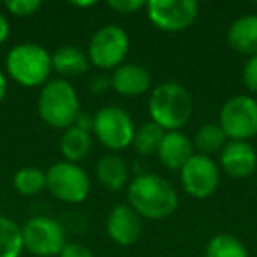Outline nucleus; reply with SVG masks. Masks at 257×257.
<instances>
[{
	"instance_id": "1",
	"label": "nucleus",
	"mask_w": 257,
	"mask_h": 257,
	"mask_svg": "<svg viewBox=\"0 0 257 257\" xmlns=\"http://www.w3.org/2000/svg\"><path fill=\"white\" fill-rule=\"evenodd\" d=\"M128 206L141 218L164 220L171 217L180 204L178 192L164 176L143 173L133 178L127 185Z\"/></svg>"
},
{
	"instance_id": "2",
	"label": "nucleus",
	"mask_w": 257,
	"mask_h": 257,
	"mask_svg": "<svg viewBox=\"0 0 257 257\" xmlns=\"http://www.w3.org/2000/svg\"><path fill=\"white\" fill-rule=\"evenodd\" d=\"M192 95L180 83L164 81L152 90L148 99L150 120L164 128L166 133L185 127L192 116Z\"/></svg>"
},
{
	"instance_id": "3",
	"label": "nucleus",
	"mask_w": 257,
	"mask_h": 257,
	"mask_svg": "<svg viewBox=\"0 0 257 257\" xmlns=\"http://www.w3.org/2000/svg\"><path fill=\"white\" fill-rule=\"evenodd\" d=\"M81 113V104L76 88L67 79H50L41 86L37 97V114L51 128L65 131L72 127Z\"/></svg>"
},
{
	"instance_id": "4",
	"label": "nucleus",
	"mask_w": 257,
	"mask_h": 257,
	"mask_svg": "<svg viewBox=\"0 0 257 257\" xmlns=\"http://www.w3.org/2000/svg\"><path fill=\"white\" fill-rule=\"evenodd\" d=\"M6 71L23 88L44 86L53 72L51 53L36 43L16 44L6 57Z\"/></svg>"
},
{
	"instance_id": "5",
	"label": "nucleus",
	"mask_w": 257,
	"mask_h": 257,
	"mask_svg": "<svg viewBox=\"0 0 257 257\" xmlns=\"http://www.w3.org/2000/svg\"><path fill=\"white\" fill-rule=\"evenodd\" d=\"M136 125L131 114L120 106H104L93 113L92 136L104 148L116 154L133 147Z\"/></svg>"
},
{
	"instance_id": "6",
	"label": "nucleus",
	"mask_w": 257,
	"mask_h": 257,
	"mask_svg": "<svg viewBox=\"0 0 257 257\" xmlns=\"http://www.w3.org/2000/svg\"><path fill=\"white\" fill-rule=\"evenodd\" d=\"M46 189L62 203L79 204L88 197L92 180L79 164L58 161L46 169Z\"/></svg>"
},
{
	"instance_id": "7",
	"label": "nucleus",
	"mask_w": 257,
	"mask_h": 257,
	"mask_svg": "<svg viewBox=\"0 0 257 257\" xmlns=\"http://www.w3.org/2000/svg\"><path fill=\"white\" fill-rule=\"evenodd\" d=\"M131 50L128 34L120 25H104L92 36L88 43V60L100 71H114L125 64Z\"/></svg>"
},
{
	"instance_id": "8",
	"label": "nucleus",
	"mask_w": 257,
	"mask_h": 257,
	"mask_svg": "<svg viewBox=\"0 0 257 257\" xmlns=\"http://www.w3.org/2000/svg\"><path fill=\"white\" fill-rule=\"evenodd\" d=\"M218 125L231 141H248L257 136V100L252 95H234L222 104Z\"/></svg>"
},
{
	"instance_id": "9",
	"label": "nucleus",
	"mask_w": 257,
	"mask_h": 257,
	"mask_svg": "<svg viewBox=\"0 0 257 257\" xmlns=\"http://www.w3.org/2000/svg\"><path fill=\"white\" fill-rule=\"evenodd\" d=\"M23 248L36 257L60 255L62 248L67 243L65 229L57 218L37 215L22 225Z\"/></svg>"
},
{
	"instance_id": "10",
	"label": "nucleus",
	"mask_w": 257,
	"mask_h": 257,
	"mask_svg": "<svg viewBox=\"0 0 257 257\" xmlns=\"http://www.w3.org/2000/svg\"><path fill=\"white\" fill-rule=\"evenodd\" d=\"M145 9L152 25L169 34L190 29L199 15V6L194 0H150Z\"/></svg>"
},
{
	"instance_id": "11",
	"label": "nucleus",
	"mask_w": 257,
	"mask_h": 257,
	"mask_svg": "<svg viewBox=\"0 0 257 257\" xmlns=\"http://www.w3.org/2000/svg\"><path fill=\"white\" fill-rule=\"evenodd\" d=\"M180 182L189 196L196 199H206L220 183V168L213 157L194 154V157L180 169Z\"/></svg>"
},
{
	"instance_id": "12",
	"label": "nucleus",
	"mask_w": 257,
	"mask_h": 257,
	"mask_svg": "<svg viewBox=\"0 0 257 257\" xmlns=\"http://www.w3.org/2000/svg\"><path fill=\"white\" fill-rule=\"evenodd\" d=\"M106 232L116 245L131 246L143 234V218L128 204H118L107 213Z\"/></svg>"
},
{
	"instance_id": "13",
	"label": "nucleus",
	"mask_w": 257,
	"mask_h": 257,
	"mask_svg": "<svg viewBox=\"0 0 257 257\" xmlns=\"http://www.w3.org/2000/svg\"><path fill=\"white\" fill-rule=\"evenodd\" d=\"M218 155V168L231 178H246L257 168V152L248 141H227Z\"/></svg>"
},
{
	"instance_id": "14",
	"label": "nucleus",
	"mask_w": 257,
	"mask_h": 257,
	"mask_svg": "<svg viewBox=\"0 0 257 257\" xmlns=\"http://www.w3.org/2000/svg\"><path fill=\"white\" fill-rule=\"evenodd\" d=\"M111 88L123 97H140L152 88V74L145 65L121 64L111 74Z\"/></svg>"
},
{
	"instance_id": "15",
	"label": "nucleus",
	"mask_w": 257,
	"mask_h": 257,
	"mask_svg": "<svg viewBox=\"0 0 257 257\" xmlns=\"http://www.w3.org/2000/svg\"><path fill=\"white\" fill-rule=\"evenodd\" d=\"M194 154L196 150H194L192 140L185 136L182 131H171V133L164 134L155 155L164 168L171 169V171H180L194 157Z\"/></svg>"
},
{
	"instance_id": "16",
	"label": "nucleus",
	"mask_w": 257,
	"mask_h": 257,
	"mask_svg": "<svg viewBox=\"0 0 257 257\" xmlns=\"http://www.w3.org/2000/svg\"><path fill=\"white\" fill-rule=\"evenodd\" d=\"M95 178L104 189L118 192L131 182V169L118 154H106L95 162Z\"/></svg>"
},
{
	"instance_id": "17",
	"label": "nucleus",
	"mask_w": 257,
	"mask_h": 257,
	"mask_svg": "<svg viewBox=\"0 0 257 257\" xmlns=\"http://www.w3.org/2000/svg\"><path fill=\"white\" fill-rule=\"evenodd\" d=\"M227 44L236 53L257 55V15H243L229 25L225 34Z\"/></svg>"
},
{
	"instance_id": "18",
	"label": "nucleus",
	"mask_w": 257,
	"mask_h": 257,
	"mask_svg": "<svg viewBox=\"0 0 257 257\" xmlns=\"http://www.w3.org/2000/svg\"><path fill=\"white\" fill-rule=\"evenodd\" d=\"M51 67L62 79L76 78L88 71V55L76 46H62L51 53Z\"/></svg>"
},
{
	"instance_id": "19",
	"label": "nucleus",
	"mask_w": 257,
	"mask_h": 257,
	"mask_svg": "<svg viewBox=\"0 0 257 257\" xmlns=\"http://www.w3.org/2000/svg\"><path fill=\"white\" fill-rule=\"evenodd\" d=\"M93 136L86 131H81L78 127H69L62 133L60 138V154L64 161L72 162V164H79L83 159L88 157L92 152Z\"/></svg>"
},
{
	"instance_id": "20",
	"label": "nucleus",
	"mask_w": 257,
	"mask_h": 257,
	"mask_svg": "<svg viewBox=\"0 0 257 257\" xmlns=\"http://www.w3.org/2000/svg\"><path fill=\"white\" fill-rule=\"evenodd\" d=\"M192 145L196 154L211 157L213 154H220L222 148L227 145V138H225L220 125L210 121V123H204L197 128L192 138Z\"/></svg>"
},
{
	"instance_id": "21",
	"label": "nucleus",
	"mask_w": 257,
	"mask_h": 257,
	"mask_svg": "<svg viewBox=\"0 0 257 257\" xmlns=\"http://www.w3.org/2000/svg\"><path fill=\"white\" fill-rule=\"evenodd\" d=\"M204 257H248V250L236 236L218 232L208 239Z\"/></svg>"
},
{
	"instance_id": "22",
	"label": "nucleus",
	"mask_w": 257,
	"mask_h": 257,
	"mask_svg": "<svg viewBox=\"0 0 257 257\" xmlns=\"http://www.w3.org/2000/svg\"><path fill=\"white\" fill-rule=\"evenodd\" d=\"M166 131L162 127H159L154 121H145L143 125L136 127V133H134L133 147L143 157L148 155H155L162 143V138H164Z\"/></svg>"
},
{
	"instance_id": "23",
	"label": "nucleus",
	"mask_w": 257,
	"mask_h": 257,
	"mask_svg": "<svg viewBox=\"0 0 257 257\" xmlns=\"http://www.w3.org/2000/svg\"><path fill=\"white\" fill-rule=\"evenodd\" d=\"M13 185L22 196H37L46 189V171L37 166H25L13 176Z\"/></svg>"
},
{
	"instance_id": "24",
	"label": "nucleus",
	"mask_w": 257,
	"mask_h": 257,
	"mask_svg": "<svg viewBox=\"0 0 257 257\" xmlns=\"http://www.w3.org/2000/svg\"><path fill=\"white\" fill-rule=\"evenodd\" d=\"M23 250L22 227L13 218L0 215V257H20Z\"/></svg>"
},
{
	"instance_id": "25",
	"label": "nucleus",
	"mask_w": 257,
	"mask_h": 257,
	"mask_svg": "<svg viewBox=\"0 0 257 257\" xmlns=\"http://www.w3.org/2000/svg\"><path fill=\"white\" fill-rule=\"evenodd\" d=\"M39 0H8L4 8L16 18H29L41 9Z\"/></svg>"
},
{
	"instance_id": "26",
	"label": "nucleus",
	"mask_w": 257,
	"mask_h": 257,
	"mask_svg": "<svg viewBox=\"0 0 257 257\" xmlns=\"http://www.w3.org/2000/svg\"><path fill=\"white\" fill-rule=\"evenodd\" d=\"M241 79L243 85L250 90L252 93H257V55L248 57V60L245 62L241 71Z\"/></svg>"
},
{
	"instance_id": "27",
	"label": "nucleus",
	"mask_w": 257,
	"mask_h": 257,
	"mask_svg": "<svg viewBox=\"0 0 257 257\" xmlns=\"http://www.w3.org/2000/svg\"><path fill=\"white\" fill-rule=\"evenodd\" d=\"M107 8L120 13V15H134L140 9L147 8V4H145L143 0H109Z\"/></svg>"
},
{
	"instance_id": "28",
	"label": "nucleus",
	"mask_w": 257,
	"mask_h": 257,
	"mask_svg": "<svg viewBox=\"0 0 257 257\" xmlns=\"http://www.w3.org/2000/svg\"><path fill=\"white\" fill-rule=\"evenodd\" d=\"M58 257H93L92 250L78 241H67Z\"/></svg>"
},
{
	"instance_id": "29",
	"label": "nucleus",
	"mask_w": 257,
	"mask_h": 257,
	"mask_svg": "<svg viewBox=\"0 0 257 257\" xmlns=\"http://www.w3.org/2000/svg\"><path fill=\"white\" fill-rule=\"evenodd\" d=\"M74 127H78V128H81V131H86V133L92 134V131H93V113L90 114V113H83V111H81V113L78 114V118H76Z\"/></svg>"
},
{
	"instance_id": "30",
	"label": "nucleus",
	"mask_w": 257,
	"mask_h": 257,
	"mask_svg": "<svg viewBox=\"0 0 257 257\" xmlns=\"http://www.w3.org/2000/svg\"><path fill=\"white\" fill-rule=\"evenodd\" d=\"M9 34H11V27H9V22H8V18H6V16L0 13V44L8 41Z\"/></svg>"
},
{
	"instance_id": "31",
	"label": "nucleus",
	"mask_w": 257,
	"mask_h": 257,
	"mask_svg": "<svg viewBox=\"0 0 257 257\" xmlns=\"http://www.w3.org/2000/svg\"><path fill=\"white\" fill-rule=\"evenodd\" d=\"M111 86V79H106V78H95L92 81V92H95V93H99V92H104L106 88H109Z\"/></svg>"
},
{
	"instance_id": "32",
	"label": "nucleus",
	"mask_w": 257,
	"mask_h": 257,
	"mask_svg": "<svg viewBox=\"0 0 257 257\" xmlns=\"http://www.w3.org/2000/svg\"><path fill=\"white\" fill-rule=\"evenodd\" d=\"M6 93H8V78L2 71H0V102L4 100Z\"/></svg>"
},
{
	"instance_id": "33",
	"label": "nucleus",
	"mask_w": 257,
	"mask_h": 257,
	"mask_svg": "<svg viewBox=\"0 0 257 257\" xmlns=\"http://www.w3.org/2000/svg\"><path fill=\"white\" fill-rule=\"evenodd\" d=\"M97 2H93V0H90V2H71L72 8H81V9H88V8H93Z\"/></svg>"
}]
</instances>
